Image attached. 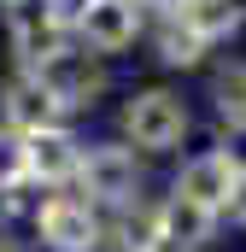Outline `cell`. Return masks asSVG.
I'll use <instances>...</instances> for the list:
<instances>
[{"instance_id":"e0dca14e","label":"cell","mask_w":246,"mask_h":252,"mask_svg":"<svg viewBox=\"0 0 246 252\" xmlns=\"http://www.w3.org/2000/svg\"><path fill=\"white\" fill-rule=\"evenodd\" d=\"M0 252H18V241H12V235H6V229H0Z\"/></svg>"},{"instance_id":"52a82bcc","label":"cell","mask_w":246,"mask_h":252,"mask_svg":"<svg viewBox=\"0 0 246 252\" xmlns=\"http://www.w3.org/2000/svg\"><path fill=\"white\" fill-rule=\"evenodd\" d=\"M76 35L88 53H123L141 35V0H88L76 12Z\"/></svg>"},{"instance_id":"277c9868","label":"cell","mask_w":246,"mask_h":252,"mask_svg":"<svg viewBox=\"0 0 246 252\" xmlns=\"http://www.w3.org/2000/svg\"><path fill=\"white\" fill-rule=\"evenodd\" d=\"M6 24H12V47L35 70L64 47V35L76 30V12H64V0H6Z\"/></svg>"},{"instance_id":"ac0fdd59","label":"cell","mask_w":246,"mask_h":252,"mask_svg":"<svg viewBox=\"0 0 246 252\" xmlns=\"http://www.w3.org/2000/svg\"><path fill=\"white\" fill-rule=\"evenodd\" d=\"M0 6H6V0H0Z\"/></svg>"},{"instance_id":"9c48e42d","label":"cell","mask_w":246,"mask_h":252,"mask_svg":"<svg viewBox=\"0 0 246 252\" xmlns=\"http://www.w3.org/2000/svg\"><path fill=\"white\" fill-rule=\"evenodd\" d=\"M24 147H30V182H35V188H64V182H76V170H82V141L64 124L24 135Z\"/></svg>"},{"instance_id":"9a60e30c","label":"cell","mask_w":246,"mask_h":252,"mask_svg":"<svg viewBox=\"0 0 246 252\" xmlns=\"http://www.w3.org/2000/svg\"><path fill=\"white\" fill-rule=\"evenodd\" d=\"M223 217L235 229H246V170H241V182H235V193H229V205H223Z\"/></svg>"},{"instance_id":"3957f363","label":"cell","mask_w":246,"mask_h":252,"mask_svg":"<svg viewBox=\"0 0 246 252\" xmlns=\"http://www.w3.org/2000/svg\"><path fill=\"white\" fill-rule=\"evenodd\" d=\"M35 241L47 252H100V241H106L100 205H88L82 193H47V199H35Z\"/></svg>"},{"instance_id":"7a4b0ae2","label":"cell","mask_w":246,"mask_h":252,"mask_svg":"<svg viewBox=\"0 0 246 252\" xmlns=\"http://www.w3.org/2000/svg\"><path fill=\"white\" fill-rule=\"evenodd\" d=\"M76 188L88 205H135L141 199V164H135V147L123 141H100V147H82V170H76Z\"/></svg>"},{"instance_id":"4fadbf2b","label":"cell","mask_w":246,"mask_h":252,"mask_svg":"<svg viewBox=\"0 0 246 252\" xmlns=\"http://www.w3.org/2000/svg\"><path fill=\"white\" fill-rule=\"evenodd\" d=\"M211 100H217L223 129H246V64H223L211 76Z\"/></svg>"},{"instance_id":"6da1fadb","label":"cell","mask_w":246,"mask_h":252,"mask_svg":"<svg viewBox=\"0 0 246 252\" xmlns=\"http://www.w3.org/2000/svg\"><path fill=\"white\" fill-rule=\"evenodd\" d=\"M118 129H123V141H129L135 153H170V147L187 141L193 118H187L182 94H170V88H141V94L123 100Z\"/></svg>"},{"instance_id":"8992f818","label":"cell","mask_w":246,"mask_h":252,"mask_svg":"<svg viewBox=\"0 0 246 252\" xmlns=\"http://www.w3.org/2000/svg\"><path fill=\"white\" fill-rule=\"evenodd\" d=\"M241 170H246V158L235 153V147H211V153H199V158H187V164H182V176H176V193L223 217V205H229L235 182H241Z\"/></svg>"},{"instance_id":"8fae6325","label":"cell","mask_w":246,"mask_h":252,"mask_svg":"<svg viewBox=\"0 0 246 252\" xmlns=\"http://www.w3.org/2000/svg\"><path fill=\"white\" fill-rule=\"evenodd\" d=\"M176 18H182L187 30H199L205 41H229V35L241 30L246 12H241V0H187Z\"/></svg>"},{"instance_id":"30bf717a","label":"cell","mask_w":246,"mask_h":252,"mask_svg":"<svg viewBox=\"0 0 246 252\" xmlns=\"http://www.w3.org/2000/svg\"><path fill=\"white\" fill-rule=\"evenodd\" d=\"M158 235H164V252H205L211 235H217V211L193 205L182 193H170L158 205Z\"/></svg>"},{"instance_id":"5b68a950","label":"cell","mask_w":246,"mask_h":252,"mask_svg":"<svg viewBox=\"0 0 246 252\" xmlns=\"http://www.w3.org/2000/svg\"><path fill=\"white\" fill-rule=\"evenodd\" d=\"M35 76L47 82V94L59 100L64 112H88L106 94V64H100V53H88V47H59L53 59L35 64Z\"/></svg>"},{"instance_id":"2e32d148","label":"cell","mask_w":246,"mask_h":252,"mask_svg":"<svg viewBox=\"0 0 246 252\" xmlns=\"http://www.w3.org/2000/svg\"><path fill=\"white\" fill-rule=\"evenodd\" d=\"M141 6H153V12H164V18H176V12H182L187 0H141Z\"/></svg>"},{"instance_id":"ba28073f","label":"cell","mask_w":246,"mask_h":252,"mask_svg":"<svg viewBox=\"0 0 246 252\" xmlns=\"http://www.w3.org/2000/svg\"><path fill=\"white\" fill-rule=\"evenodd\" d=\"M0 112H6V129H18V135L59 129V118H64V106L47 94V82H41L35 70H18V76L0 88Z\"/></svg>"},{"instance_id":"5bb4252c","label":"cell","mask_w":246,"mask_h":252,"mask_svg":"<svg viewBox=\"0 0 246 252\" xmlns=\"http://www.w3.org/2000/svg\"><path fill=\"white\" fill-rule=\"evenodd\" d=\"M30 188V147L18 129H0V193Z\"/></svg>"},{"instance_id":"7c38bea8","label":"cell","mask_w":246,"mask_h":252,"mask_svg":"<svg viewBox=\"0 0 246 252\" xmlns=\"http://www.w3.org/2000/svg\"><path fill=\"white\" fill-rule=\"evenodd\" d=\"M211 53V41L199 35V30H187L182 18H164V30H158V59L170 64V70H193V64H205Z\"/></svg>"}]
</instances>
